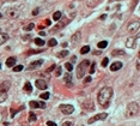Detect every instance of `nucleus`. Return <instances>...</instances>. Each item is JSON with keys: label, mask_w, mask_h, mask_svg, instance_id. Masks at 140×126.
Wrapping results in <instances>:
<instances>
[{"label": "nucleus", "mask_w": 140, "mask_h": 126, "mask_svg": "<svg viewBox=\"0 0 140 126\" xmlns=\"http://www.w3.org/2000/svg\"><path fill=\"white\" fill-rule=\"evenodd\" d=\"M37 13H38V8H35V10L33 11V15L35 16V15H37Z\"/></svg>", "instance_id": "58836bf2"}, {"label": "nucleus", "mask_w": 140, "mask_h": 126, "mask_svg": "<svg viewBox=\"0 0 140 126\" xmlns=\"http://www.w3.org/2000/svg\"><path fill=\"white\" fill-rule=\"evenodd\" d=\"M138 28H139V22H138V21H134V22H131V23L128 24L127 30L129 32H132V31H135Z\"/></svg>", "instance_id": "6e6552de"}, {"label": "nucleus", "mask_w": 140, "mask_h": 126, "mask_svg": "<svg viewBox=\"0 0 140 126\" xmlns=\"http://www.w3.org/2000/svg\"><path fill=\"white\" fill-rule=\"evenodd\" d=\"M34 28H35V24H34V23H30L29 25L24 27V30H27V31H30V30H33Z\"/></svg>", "instance_id": "a878e982"}, {"label": "nucleus", "mask_w": 140, "mask_h": 126, "mask_svg": "<svg viewBox=\"0 0 140 126\" xmlns=\"http://www.w3.org/2000/svg\"><path fill=\"white\" fill-rule=\"evenodd\" d=\"M14 64H16V58H13V57H11V58H8L6 60V66L7 67H13Z\"/></svg>", "instance_id": "4468645a"}, {"label": "nucleus", "mask_w": 140, "mask_h": 126, "mask_svg": "<svg viewBox=\"0 0 140 126\" xmlns=\"http://www.w3.org/2000/svg\"><path fill=\"white\" fill-rule=\"evenodd\" d=\"M107 117H108V114H107V113H100V114H97V115H95V117L90 118L87 123H89V124H92V123L98 121V120H104Z\"/></svg>", "instance_id": "423d86ee"}, {"label": "nucleus", "mask_w": 140, "mask_h": 126, "mask_svg": "<svg viewBox=\"0 0 140 126\" xmlns=\"http://www.w3.org/2000/svg\"><path fill=\"white\" fill-rule=\"evenodd\" d=\"M49 96H50L49 93H43V94H41V98H43V100H48Z\"/></svg>", "instance_id": "2f4dec72"}, {"label": "nucleus", "mask_w": 140, "mask_h": 126, "mask_svg": "<svg viewBox=\"0 0 140 126\" xmlns=\"http://www.w3.org/2000/svg\"><path fill=\"white\" fill-rule=\"evenodd\" d=\"M7 98V93L6 91H0V103H2Z\"/></svg>", "instance_id": "a211bd4d"}, {"label": "nucleus", "mask_w": 140, "mask_h": 126, "mask_svg": "<svg viewBox=\"0 0 140 126\" xmlns=\"http://www.w3.org/2000/svg\"><path fill=\"white\" fill-rule=\"evenodd\" d=\"M47 126H56L54 121H47Z\"/></svg>", "instance_id": "4c0bfd02"}, {"label": "nucleus", "mask_w": 140, "mask_h": 126, "mask_svg": "<svg viewBox=\"0 0 140 126\" xmlns=\"http://www.w3.org/2000/svg\"><path fill=\"white\" fill-rule=\"evenodd\" d=\"M70 53L67 52V51H62V52H60L59 53V58H65V57H67Z\"/></svg>", "instance_id": "c85d7f7f"}, {"label": "nucleus", "mask_w": 140, "mask_h": 126, "mask_svg": "<svg viewBox=\"0 0 140 126\" xmlns=\"http://www.w3.org/2000/svg\"><path fill=\"white\" fill-rule=\"evenodd\" d=\"M90 52V47L89 46H84L81 49H80V54H86V53H89Z\"/></svg>", "instance_id": "412c9836"}, {"label": "nucleus", "mask_w": 140, "mask_h": 126, "mask_svg": "<svg viewBox=\"0 0 140 126\" xmlns=\"http://www.w3.org/2000/svg\"><path fill=\"white\" fill-rule=\"evenodd\" d=\"M134 42H135V40H134L133 37L128 38V41H127V47H128V48H132V47H134V46H135V44H134Z\"/></svg>", "instance_id": "f3484780"}, {"label": "nucleus", "mask_w": 140, "mask_h": 126, "mask_svg": "<svg viewBox=\"0 0 140 126\" xmlns=\"http://www.w3.org/2000/svg\"><path fill=\"white\" fill-rule=\"evenodd\" d=\"M53 19H54V21H60V19H61V12H60V11L54 12V15H53Z\"/></svg>", "instance_id": "dca6fc26"}, {"label": "nucleus", "mask_w": 140, "mask_h": 126, "mask_svg": "<svg viewBox=\"0 0 140 126\" xmlns=\"http://www.w3.org/2000/svg\"><path fill=\"white\" fill-rule=\"evenodd\" d=\"M80 38H81V32L80 31H77L73 36H72V38H71V41L73 42V43H77V42H79L80 41Z\"/></svg>", "instance_id": "f8f14e48"}, {"label": "nucleus", "mask_w": 140, "mask_h": 126, "mask_svg": "<svg viewBox=\"0 0 140 126\" xmlns=\"http://www.w3.org/2000/svg\"><path fill=\"white\" fill-rule=\"evenodd\" d=\"M24 90L28 91V93H31V91H33V87H31V84H30L29 82L25 83V85H24Z\"/></svg>", "instance_id": "6ab92c4d"}, {"label": "nucleus", "mask_w": 140, "mask_h": 126, "mask_svg": "<svg viewBox=\"0 0 140 126\" xmlns=\"http://www.w3.org/2000/svg\"><path fill=\"white\" fill-rule=\"evenodd\" d=\"M6 16L11 19H16V18H19L20 12L18 10H14V8H8V10H6Z\"/></svg>", "instance_id": "20e7f679"}, {"label": "nucleus", "mask_w": 140, "mask_h": 126, "mask_svg": "<svg viewBox=\"0 0 140 126\" xmlns=\"http://www.w3.org/2000/svg\"><path fill=\"white\" fill-rule=\"evenodd\" d=\"M140 111V106L138 102H131L127 106V111H126V117L131 118V117H135Z\"/></svg>", "instance_id": "f03ea898"}, {"label": "nucleus", "mask_w": 140, "mask_h": 126, "mask_svg": "<svg viewBox=\"0 0 140 126\" xmlns=\"http://www.w3.org/2000/svg\"><path fill=\"white\" fill-rule=\"evenodd\" d=\"M121 67H122V63L121 61H115V63L110 66V70L111 71H119Z\"/></svg>", "instance_id": "ddd939ff"}, {"label": "nucleus", "mask_w": 140, "mask_h": 126, "mask_svg": "<svg viewBox=\"0 0 140 126\" xmlns=\"http://www.w3.org/2000/svg\"><path fill=\"white\" fill-rule=\"evenodd\" d=\"M111 54H113V55H123V54H125V51H121V49H114Z\"/></svg>", "instance_id": "aec40b11"}, {"label": "nucleus", "mask_w": 140, "mask_h": 126, "mask_svg": "<svg viewBox=\"0 0 140 126\" xmlns=\"http://www.w3.org/2000/svg\"><path fill=\"white\" fill-rule=\"evenodd\" d=\"M42 64H43V60H36V61H33V63L28 66V70H30V71H31V70H36V68H38Z\"/></svg>", "instance_id": "1a4fd4ad"}, {"label": "nucleus", "mask_w": 140, "mask_h": 126, "mask_svg": "<svg viewBox=\"0 0 140 126\" xmlns=\"http://www.w3.org/2000/svg\"><path fill=\"white\" fill-rule=\"evenodd\" d=\"M48 44H49L50 47H54V46H56V44H58V42H56V40H55V38H50V40L48 41Z\"/></svg>", "instance_id": "bb28decb"}, {"label": "nucleus", "mask_w": 140, "mask_h": 126, "mask_svg": "<svg viewBox=\"0 0 140 126\" xmlns=\"http://www.w3.org/2000/svg\"><path fill=\"white\" fill-rule=\"evenodd\" d=\"M89 66H90V61L89 60H83L81 63L78 65V67H77V77L78 78H83L85 76Z\"/></svg>", "instance_id": "7ed1b4c3"}, {"label": "nucleus", "mask_w": 140, "mask_h": 126, "mask_svg": "<svg viewBox=\"0 0 140 126\" xmlns=\"http://www.w3.org/2000/svg\"><path fill=\"white\" fill-rule=\"evenodd\" d=\"M91 65V68H90V74H92V73H95V71H96V64H90Z\"/></svg>", "instance_id": "473e14b6"}, {"label": "nucleus", "mask_w": 140, "mask_h": 126, "mask_svg": "<svg viewBox=\"0 0 140 126\" xmlns=\"http://www.w3.org/2000/svg\"><path fill=\"white\" fill-rule=\"evenodd\" d=\"M65 67L67 68V71H68V72H71V71L73 70V65H72V63H66V64H65Z\"/></svg>", "instance_id": "c756f323"}, {"label": "nucleus", "mask_w": 140, "mask_h": 126, "mask_svg": "<svg viewBox=\"0 0 140 126\" xmlns=\"http://www.w3.org/2000/svg\"><path fill=\"white\" fill-rule=\"evenodd\" d=\"M7 40H8V35L5 34V32H0V44L4 43V42H6Z\"/></svg>", "instance_id": "2eb2a0df"}, {"label": "nucleus", "mask_w": 140, "mask_h": 126, "mask_svg": "<svg viewBox=\"0 0 140 126\" xmlns=\"http://www.w3.org/2000/svg\"><path fill=\"white\" fill-rule=\"evenodd\" d=\"M0 68H1V64H0Z\"/></svg>", "instance_id": "79ce46f5"}, {"label": "nucleus", "mask_w": 140, "mask_h": 126, "mask_svg": "<svg viewBox=\"0 0 140 126\" xmlns=\"http://www.w3.org/2000/svg\"><path fill=\"white\" fill-rule=\"evenodd\" d=\"M55 68H56V71H55V76H56V77H59V76L61 74V67H60V66H58V67H55Z\"/></svg>", "instance_id": "72a5a7b5"}, {"label": "nucleus", "mask_w": 140, "mask_h": 126, "mask_svg": "<svg viewBox=\"0 0 140 126\" xmlns=\"http://www.w3.org/2000/svg\"><path fill=\"white\" fill-rule=\"evenodd\" d=\"M35 85L37 89H41V90H46L47 89V82L43 81V79H37L35 82Z\"/></svg>", "instance_id": "0eeeda50"}, {"label": "nucleus", "mask_w": 140, "mask_h": 126, "mask_svg": "<svg viewBox=\"0 0 140 126\" xmlns=\"http://www.w3.org/2000/svg\"><path fill=\"white\" fill-rule=\"evenodd\" d=\"M62 126H73V120H65L62 123Z\"/></svg>", "instance_id": "7c9ffc66"}, {"label": "nucleus", "mask_w": 140, "mask_h": 126, "mask_svg": "<svg viewBox=\"0 0 140 126\" xmlns=\"http://www.w3.org/2000/svg\"><path fill=\"white\" fill-rule=\"evenodd\" d=\"M30 107H31V108H46V102L31 101V102H30Z\"/></svg>", "instance_id": "9d476101"}, {"label": "nucleus", "mask_w": 140, "mask_h": 126, "mask_svg": "<svg viewBox=\"0 0 140 126\" xmlns=\"http://www.w3.org/2000/svg\"><path fill=\"white\" fill-rule=\"evenodd\" d=\"M108 61H109V59H108V58H104V59L102 60V66H103V67H107V66H108Z\"/></svg>", "instance_id": "f704fd0d"}, {"label": "nucleus", "mask_w": 140, "mask_h": 126, "mask_svg": "<svg viewBox=\"0 0 140 126\" xmlns=\"http://www.w3.org/2000/svg\"><path fill=\"white\" fill-rule=\"evenodd\" d=\"M60 111H61L64 114L70 115V114H72V113L74 112V107H73L72 104H61V106H60Z\"/></svg>", "instance_id": "39448f33"}, {"label": "nucleus", "mask_w": 140, "mask_h": 126, "mask_svg": "<svg viewBox=\"0 0 140 126\" xmlns=\"http://www.w3.org/2000/svg\"><path fill=\"white\" fill-rule=\"evenodd\" d=\"M35 43L37 46H41V47H42V46L44 44V41H43L42 38H38V37H37V38H35Z\"/></svg>", "instance_id": "393cba45"}, {"label": "nucleus", "mask_w": 140, "mask_h": 126, "mask_svg": "<svg viewBox=\"0 0 140 126\" xmlns=\"http://www.w3.org/2000/svg\"><path fill=\"white\" fill-rule=\"evenodd\" d=\"M91 79H92V78H91L90 76H87V77H85V79H84V83H90V82H91Z\"/></svg>", "instance_id": "e433bc0d"}, {"label": "nucleus", "mask_w": 140, "mask_h": 126, "mask_svg": "<svg viewBox=\"0 0 140 126\" xmlns=\"http://www.w3.org/2000/svg\"><path fill=\"white\" fill-rule=\"evenodd\" d=\"M10 87H11V84H10V82L8 81H5V82H2L1 84H0V91H8V89H10Z\"/></svg>", "instance_id": "9b49d317"}, {"label": "nucleus", "mask_w": 140, "mask_h": 126, "mask_svg": "<svg viewBox=\"0 0 140 126\" xmlns=\"http://www.w3.org/2000/svg\"><path fill=\"white\" fill-rule=\"evenodd\" d=\"M111 97H113V89L110 87H104V88H102L100 90L97 101L100 102V104L102 107H107Z\"/></svg>", "instance_id": "f257e3e1"}, {"label": "nucleus", "mask_w": 140, "mask_h": 126, "mask_svg": "<svg viewBox=\"0 0 140 126\" xmlns=\"http://www.w3.org/2000/svg\"><path fill=\"white\" fill-rule=\"evenodd\" d=\"M97 46H98V48H100V49H103V48H107L108 42H107V41H101V42H100Z\"/></svg>", "instance_id": "4be33fe9"}, {"label": "nucleus", "mask_w": 140, "mask_h": 126, "mask_svg": "<svg viewBox=\"0 0 140 126\" xmlns=\"http://www.w3.org/2000/svg\"><path fill=\"white\" fill-rule=\"evenodd\" d=\"M6 1H16V0H6Z\"/></svg>", "instance_id": "ea45409f"}, {"label": "nucleus", "mask_w": 140, "mask_h": 126, "mask_svg": "<svg viewBox=\"0 0 140 126\" xmlns=\"http://www.w3.org/2000/svg\"><path fill=\"white\" fill-rule=\"evenodd\" d=\"M12 68H13L14 72H19V71H22L24 67H23V65H17V66H13Z\"/></svg>", "instance_id": "cd10ccee"}, {"label": "nucleus", "mask_w": 140, "mask_h": 126, "mask_svg": "<svg viewBox=\"0 0 140 126\" xmlns=\"http://www.w3.org/2000/svg\"><path fill=\"white\" fill-rule=\"evenodd\" d=\"M55 67H56V65H55V64H54V65H52V66H50L49 68H47V71H46V73H49V72H52V71H53V70H54Z\"/></svg>", "instance_id": "c9c22d12"}, {"label": "nucleus", "mask_w": 140, "mask_h": 126, "mask_svg": "<svg viewBox=\"0 0 140 126\" xmlns=\"http://www.w3.org/2000/svg\"><path fill=\"white\" fill-rule=\"evenodd\" d=\"M65 82L68 83V84L72 83V74H71V73H67V74L65 76Z\"/></svg>", "instance_id": "b1692460"}, {"label": "nucleus", "mask_w": 140, "mask_h": 126, "mask_svg": "<svg viewBox=\"0 0 140 126\" xmlns=\"http://www.w3.org/2000/svg\"><path fill=\"white\" fill-rule=\"evenodd\" d=\"M79 126H83V125H79Z\"/></svg>", "instance_id": "37998d69"}, {"label": "nucleus", "mask_w": 140, "mask_h": 126, "mask_svg": "<svg viewBox=\"0 0 140 126\" xmlns=\"http://www.w3.org/2000/svg\"><path fill=\"white\" fill-rule=\"evenodd\" d=\"M36 119H37V117H36V114L34 112H30V114H29V121H36Z\"/></svg>", "instance_id": "5701e85b"}, {"label": "nucleus", "mask_w": 140, "mask_h": 126, "mask_svg": "<svg viewBox=\"0 0 140 126\" xmlns=\"http://www.w3.org/2000/svg\"><path fill=\"white\" fill-rule=\"evenodd\" d=\"M1 17H2V15H1V13H0V18H1Z\"/></svg>", "instance_id": "a19ab883"}]
</instances>
